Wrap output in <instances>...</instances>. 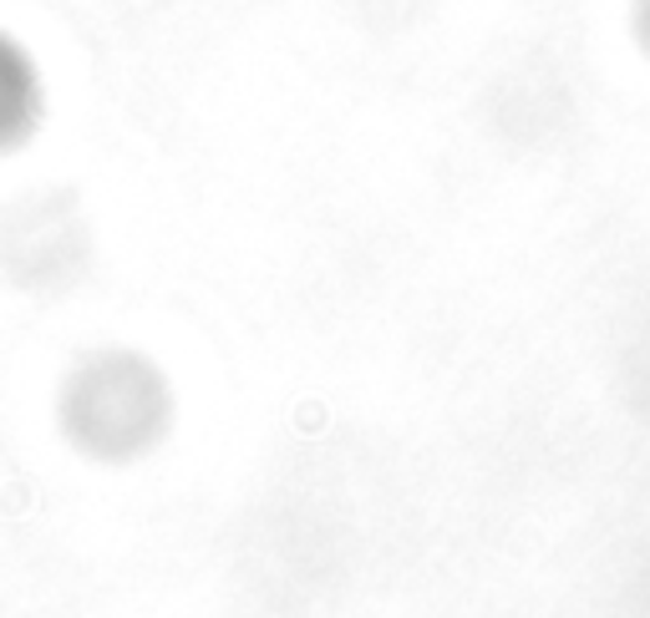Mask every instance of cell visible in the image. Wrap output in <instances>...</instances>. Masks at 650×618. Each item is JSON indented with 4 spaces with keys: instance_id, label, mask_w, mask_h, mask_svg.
Segmentation results:
<instances>
[{
    "instance_id": "obj_1",
    "label": "cell",
    "mask_w": 650,
    "mask_h": 618,
    "mask_svg": "<svg viewBox=\"0 0 650 618\" xmlns=\"http://www.w3.org/2000/svg\"><path fill=\"white\" fill-rule=\"evenodd\" d=\"M57 421L72 452L102 466H133L153 456L173 431V385L143 350H92L57 395Z\"/></svg>"
}]
</instances>
